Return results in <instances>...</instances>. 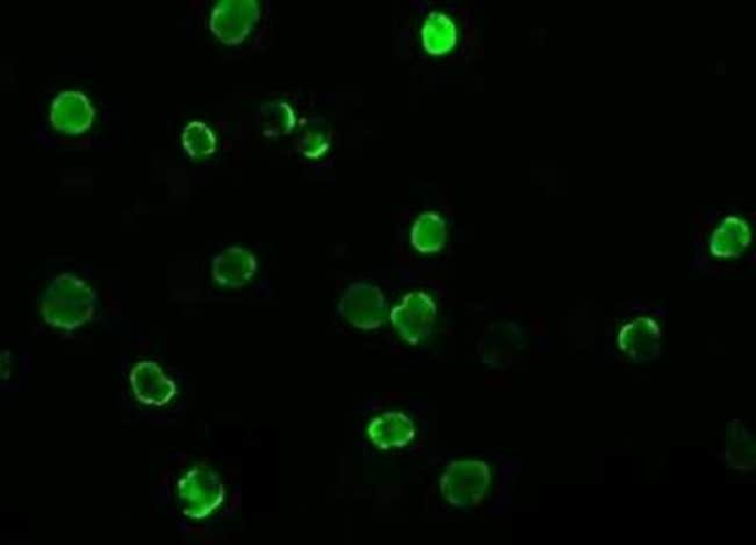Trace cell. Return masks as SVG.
Returning <instances> with one entry per match:
<instances>
[{
	"label": "cell",
	"instance_id": "obj_10",
	"mask_svg": "<svg viewBox=\"0 0 756 545\" xmlns=\"http://www.w3.org/2000/svg\"><path fill=\"white\" fill-rule=\"evenodd\" d=\"M368 435L377 448L387 450L407 446L415 438L416 430L406 415L387 412L371 422Z\"/></svg>",
	"mask_w": 756,
	"mask_h": 545
},
{
	"label": "cell",
	"instance_id": "obj_11",
	"mask_svg": "<svg viewBox=\"0 0 756 545\" xmlns=\"http://www.w3.org/2000/svg\"><path fill=\"white\" fill-rule=\"evenodd\" d=\"M182 144L191 157L201 159L215 153L217 139L208 126L193 121L183 130Z\"/></svg>",
	"mask_w": 756,
	"mask_h": 545
},
{
	"label": "cell",
	"instance_id": "obj_14",
	"mask_svg": "<svg viewBox=\"0 0 756 545\" xmlns=\"http://www.w3.org/2000/svg\"><path fill=\"white\" fill-rule=\"evenodd\" d=\"M728 460L739 469L750 468L754 461V442L748 430L743 427L733 428L728 436Z\"/></svg>",
	"mask_w": 756,
	"mask_h": 545
},
{
	"label": "cell",
	"instance_id": "obj_13",
	"mask_svg": "<svg viewBox=\"0 0 756 545\" xmlns=\"http://www.w3.org/2000/svg\"><path fill=\"white\" fill-rule=\"evenodd\" d=\"M442 240L443 226L438 216L432 214L423 215L413 230L415 248L421 252H432L441 247Z\"/></svg>",
	"mask_w": 756,
	"mask_h": 545
},
{
	"label": "cell",
	"instance_id": "obj_3",
	"mask_svg": "<svg viewBox=\"0 0 756 545\" xmlns=\"http://www.w3.org/2000/svg\"><path fill=\"white\" fill-rule=\"evenodd\" d=\"M490 484L485 462L464 460L448 467L441 479V492L456 508H472L484 498Z\"/></svg>",
	"mask_w": 756,
	"mask_h": 545
},
{
	"label": "cell",
	"instance_id": "obj_8",
	"mask_svg": "<svg viewBox=\"0 0 756 545\" xmlns=\"http://www.w3.org/2000/svg\"><path fill=\"white\" fill-rule=\"evenodd\" d=\"M95 111L85 94L65 91L59 94L51 109V123L67 134H80L91 128Z\"/></svg>",
	"mask_w": 756,
	"mask_h": 545
},
{
	"label": "cell",
	"instance_id": "obj_2",
	"mask_svg": "<svg viewBox=\"0 0 756 545\" xmlns=\"http://www.w3.org/2000/svg\"><path fill=\"white\" fill-rule=\"evenodd\" d=\"M178 499L184 514L201 520L220 508L224 499L223 484L215 471L197 467L179 480Z\"/></svg>",
	"mask_w": 756,
	"mask_h": 545
},
{
	"label": "cell",
	"instance_id": "obj_1",
	"mask_svg": "<svg viewBox=\"0 0 756 545\" xmlns=\"http://www.w3.org/2000/svg\"><path fill=\"white\" fill-rule=\"evenodd\" d=\"M39 310L51 327L75 330L91 320L96 295L87 282L65 273L48 286L40 299Z\"/></svg>",
	"mask_w": 756,
	"mask_h": 545
},
{
	"label": "cell",
	"instance_id": "obj_15",
	"mask_svg": "<svg viewBox=\"0 0 756 545\" xmlns=\"http://www.w3.org/2000/svg\"><path fill=\"white\" fill-rule=\"evenodd\" d=\"M298 146L305 156L319 157L329 149V138L319 128L308 126L299 137Z\"/></svg>",
	"mask_w": 756,
	"mask_h": 545
},
{
	"label": "cell",
	"instance_id": "obj_9",
	"mask_svg": "<svg viewBox=\"0 0 756 545\" xmlns=\"http://www.w3.org/2000/svg\"><path fill=\"white\" fill-rule=\"evenodd\" d=\"M256 259L246 249L232 247L216 257L212 275L222 287L239 288L246 285L256 272Z\"/></svg>",
	"mask_w": 756,
	"mask_h": 545
},
{
	"label": "cell",
	"instance_id": "obj_12",
	"mask_svg": "<svg viewBox=\"0 0 756 545\" xmlns=\"http://www.w3.org/2000/svg\"><path fill=\"white\" fill-rule=\"evenodd\" d=\"M294 110L282 102L265 106L261 111V127L265 135L271 138L289 134L295 128Z\"/></svg>",
	"mask_w": 756,
	"mask_h": 545
},
{
	"label": "cell",
	"instance_id": "obj_7",
	"mask_svg": "<svg viewBox=\"0 0 756 545\" xmlns=\"http://www.w3.org/2000/svg\"><path fill=\"white\" fill-rule=\"evenodd\" d=\"M130 381L135 397L147 406H165L176 394L175 382L153 361L136 363Z\"/></svg>",
	"mask_w": 756,
	"mask_h": 545
},
{
	"label": "cell",
	"instance_id": "obj_4",
	"mask_svg": "<svg viewBox=\"0 0 756 545\" xmlns=\"http://www.w3.org/2000/svg\"><path fill=\"white\" fill-rule=\"evenodd\" d=\"M338 310L355 328L374 330L383 325L387 306L377 287L368 282H357L342 295Z\"/></svg>",
	"mask_w": 756,
	"mask_h": 545
},
{
	"label": "cell",
	"instance_id": "obj_5",
	"mask_svg": "<svg viewBox=\"0 0 756 545\" xmlns=\"http://www.w3.org/2000/svg\"><path fill=\"white\" fill-rule=\"evenodd\" d=\"M260 17L254 0H227L213 9L210 28L221 43L239 45L251 33Z\"/></svg>",
	"mask_w": 756,
	"mask_h": 545
},
{
	"label": "cell",
	"instance_id": "obj_6",
	"mask_svg": "<svg viewBox=\"0 0 756 545\" xmlns=\"http://www.w3.org/2000/svg\"><path fill=\"white\" fill-rule=\"evenodd\" d=\"M437 309L432 298L425 293L416 292L404 297L394 308L391 318L401 337L418 345L431 334L436 321Z\"/></svg>",
	"mask_w": 756,
	"mask_h": 545
}]
</instances>
